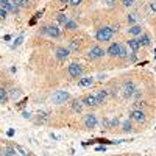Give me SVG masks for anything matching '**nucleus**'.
I'll list each match as a JSON object with an SVG mask.
<instances>
[{
	"label": "nucleus",
	"instance_id": "obj_19",
	"mask_svg": "<svg viewBox=\"0 0 156 156\" xmlns=\"http://www.w3.org/2000/svg\"><path fill=\"white\" fill-rule=\"evenodd\" d=\"M56 19H58V22H59L61 25H66V23L69 22V19H67V16H66V14H62V12H59V14L56 16Z\"/></svg>",
	"mask_w": 156,
	"mask_h": 156
},
{
	"label": "nucleus",
	"instance_id": "obj_23",
	"mask_svg": "<svg viewBox=\"0 0 156 156\" xmlns=\"http://www.w3.org/2000/svg\"><path fill=\"white\" fill-rule=\"evenodd\" d=\"M66 28H67V30H72V31H73V30H76V23H75L73 20H69V22L66 23Z\"/></svg>",
	"mask_w": 156,
	"mask_h": 156
},
{
	"label": "nucleus",
	"instance_id": "obj_24",
	"mask_svg": "<svg viewBox=\"0 0 156 156\" xmlns=\"http://www.w3.org/2000/svg\"><path fill=\"white\" fill-rule=\"evenodd\" d=\"M14 154H16V148H14V147H9V148H6L5 156H14Z\"/></svg>",
	"mask_w": 156,
	"mask_h": 156
},
{
	"label": "nucleus",
	"instance_id": "obj_9",
	"mask_svg": "<svg viewBox=\"0 0 156 156\" xmlns=\"http://www.w3.org/2000/svg\"><path fill=\"white\" fill-rule=\"evenodd\" d=\"M120 48H122L120 44H111L108 48V53L111 56H120Z\"/></svg>",
	"mask_w": 156,
	"mask_h": 156
},
{
	"label": "nucleus",
	"instance_id": "obj_26",
	"mask_svg": "<svg viewBox=\"0 0 156 156\" xmlns=\"http://www.w3.org/2000/svg\"><path fill=\"white\" fill-rule=\"evenodd\" d=\"M70 47L73 50H76L78 47H80V42H78V39H72V42H70Z\"/></svg>",
	"mask_w": 156,
	"mask_h": 156
},
{
	"label": "nucleus",
	"instance_id": "obj_6",
	"mask_svg": "<svg viewBox=\"0 0 156 156\" xmlns=\"http://www.w3.org/2000/svg\"><path fill=\"white\" fill-rule=\"evenodd\" d=\"M84 125H86V128H95V126H97V117H95L94 114L86 115V119H84Z\"/></svg>",
	"mask_w": 156,
	"mask_h": 156
},
{
	"label": "nucleus",
	"instance_id": "obj_25",
	"mask_svg": "<svg viewBox=\"0 0 156 156\" xmlns=\"http://www.w3.org/2000/svg\"><path fill=\"white\" fill-rule=\"evenodd\" d=\"M22 41H23V37H22V36H19V37L16 39V42H14V44H12L11 47H12V48H16V47H19V45L22 44Z\"/></svg>",
	"mask_w": 156,
	"mask_h": 156
},
{
	"label": "nucleus",
	"instance_id": "obj_5",
	"mask_svg": "<svg viewBox=\"0 0 156 156\" xmlns=\"http://www.w3.org/2000/svg\"><path fill=\"white\" fill-rule=\"evenodd\" d=\"M44 33H47V34L51 36V37H58V36L61 34L59 28L55 27V25H48V27H45V28H44Z\"/></svg>",
	"mask_w": 156,
	"mask_h": 156
},
{
	"label": "nucleus",
	"instance_id": "obj_1",
	"mask_svg": "<svg viewBox=\"0 0 156 156\" xmlns=\"http://www.w3.org/2000/svg\"><path fill=\"white\" fill-rule=\"evenodd\" d=\"M69 98H70V94L67 90H56V92L51 95V101H53L55 105H62V103H66Z\"/></svg>",
	"mask_w": 156,
	"mask_h": 156
},
{
	"label": "nucleus",
	"instance_id": "obj_8",
	"mask_svg": "<svg viewBox=\"0 0 156 156\" xmlns=\"http://www.w3.org/2000/svg\"><path fill=\"white\" fill-rule=\"evenodd\" d=\"M92 84H94V78H92V76L80 78V81H78V86H80V87H90Z\"/></svg>",
	"mask_w": 156,
	"mask_h": 156
},
{
	"label": "nucleus",
	"instance_id": "obj_33",
	"mask_svg": "<svg viewBox=\"0 0 156 156\" xmlns=\"http://www.w3.org/2000/svg\"><path fill=\"white\" fill-rule=\"evenodd\" d=\"M125 56H126V51H125V48L122 47V48H120V58H125Z\"/></svg>",
	"mask_w": 156,
	"mask_h": 156
},
{
	"label": "nucleus",
	"instance_id": "obj_2",
	"mask_svg": "<svg viewBox=\"0 0 156 156\" xmlns=\"http://www.w3.org/2000/svg\"><path fill=\"white\" fill-rule=\"evenodd\" d=\"M112 34H114V31H112V28L111 27H103V28H100L98 31H97V41H100V42H106V41H109V39L112 37Z\"/></svg>",
	"mask_w": 156,
	"mask_h": 156
},
{
	"label": "nucleus",
	"instance_id": "obj_36",
	"mask_svg": "<svg viewBox=\"0 0 156 156\" xmlns=\"http://www.w3.org/2000/svg\"><path fill=\"white\" fill-rule=\"evenodd\" d=\"M59 2H61V3H69L70 0H59Z\"/></svg>",
	"mask_w": 156,
	"mask_h": 156
},
{
	"label": "nucleus",
	"instance_id": "obj_14",
	"mask_svg": "<svg viewBox=\"0 0 156 156\" xmlns=\"http://www.w3.org/2000/svg\"><path fill=\"white\" fill-rule=\"evenodd\" d=\"M128 33H129V34H133V36H140L142 28L139 27V25H133L131 28H128Z\"/></svg>",
	"mask_w": 156,
	"mask_h": 156
},
{
	"label": "nucleus",
	"instance_id": "obj_15",
	"mask_svg": "<svg viewBox=\"0 0 156 156\" xmlns=\"http://www.w3.org/2000/svg\"><path fill=\"white\" fill-rule=\"evenodd\" d=\"M97 100H98V103H103V101H105L106 100V97H108V90H98V92H97Z\"/></svg>",
	"mask_w": 156,
	"mask_h": 156
},
{
	"label": "nucleus",
	"instance_id": "obj_13",
	"mask_svg": "<svg viewBox=\"0 0 156 156\" xmlns=\"http://www.w3.org/2000/svg\"><path fill=\"white\" fill-rule=\"evenodd\" d=\"M69 56V50L67 48H58L56 50V58L58 59H66Z\"/></svg>",
	"mask_w": 156,
	"mask_h": 156
},
{
	"label": "nucleus",
	"instance_id": "obj_29",
	"mask_svg": "<svg viewBox=\"0 0 156 156\" xmlns=\"http://www.w3.org/2000/svg\"><path fill=\"white\" fill-rule=\"evenodd\" d=\"M123 6H133L134 5V0H122Z\"/></svg>",
	"mask_w": 156,
	"mask_h": 156
},
{
	"label": "nucleus",
	"instance_id": "obj_17",
	"mask_svg": "<svg viewBox=\"0 0 156 156\" xmlns=\"http://www.w3.org/2000/svg\"><path fill=\"white\" fill-rule=\"evenodd\" d=\"M139 44H140V45H150V36H147V34H140V37H139Z\"/></svg>",
	"mask_w": 156,
	"mask_h": 156
},
{
	"label": "nucleus",
	"instance_id": "obj_21",
	"mask_svg": "<svg viewBox=\"0 0 156 156\" xmlns=\"http://www.w3.org/2000/svg\"><path fill=\"white\" fill-rule=\"evenodd\" d=\"M9 6H11L9 0H0V8H3V9L9 11Z\"/></svg>",
	"mask_w": 156,
	"mask_h": 156
},
{
	"label": "nucleus",
	"instance_id": "obj_20",
	"mask_svg": "<svg viewBox=\"0 0 156 156\" xmlns=\"http://www.w3.org/2000/svg\"><path fill=\"white\" fill-rule=\"evenodd\" d=\"M12 3H16L19 8H25V6H28V0H12Z\"/></svg>",
	"mask_w": 156,
	"mask_h": 156
},
{
	"label": "nucleus",
	"instance_id": "obj_34",
	"mask_svg": "<svg viewBox=\"0 0 156 156\" xmlns=\"http://www.w3.org/2000/svg\"><path fill=\"white\" fill-rule=\"evenodd\" d=\"M114 3H115V2H114V0H106V5H108V6H112Z\"/></svg>",
	"mask_w": 156,
	"mask_h": 156
},
{
	"label": "nucleus",
	"instance_id": "obj_4",
	"mask_svg": "<svg viewBox=\"0 0 156 156\" xmlns=\"http://www.w3.org/2000/svg\"><path fill=\"white\" fill-rule=\"evenodd\" d=\"M103 53H105V51H103V48H100V47H92L90 48V51H89V59H98V58H101L103 56Z\"/></svg>",
	"mask_w": 156,
	"mask_h": 156
},
{
	"label": "nucleus",
	"instance_id": "obj_27",
	"mask_svg": "<svg viewBox=\"0 0 156 156\" xmlns=\"http://www.w3.org/2000/svg\"><path fill=\"white\" fill-rule=\"evenodd\" d=\"M6 14H8V11H6V9H3V8H0V19L5 20V19H6Z\"/></svg>",
	"mask_w": 156,
	"mask_h": 156
},
{
	"label": "nucleus",
	"instance_id": "obj_11",
	"mask_svg": "<svg viewBox=\"0 0 156 156\" xmlns=\"http://www.w3.org/2000/svg\"><path fill=\"white\" fill-rule=\"evenodd\" d=\"M123 94H125L126 97H131V95L134 94V84H133L131 81H128V83L123 84Z\"/></svg>",
	"mask_w": 156,
	"mask_h": 156
},
{
	"label": "nucleus",
	"instance_id": "obj_35",
	"mask_svg": "<svg viewBox=\"0 0 156 156\" xmlns=\"http://www.w3.org/2000/svg\"><path fill=\"white\" fill-rule=\"evenodd\" d=\"M150 8H151V9H153V11L156 12V2H153V3L150 5Z\"/></svg>",
	"mask_w": 156,
	"mask_h": 156
},
{
	"label": "nucleus",
	"instance_id": "obj_10",
	"mask_svg": "<svg viewBox=\"0 0 156 156\" xmlns=\"http://www.w3.org/2000/svg\"><path fill=\"white\" fill-rule=\"evenodd\" d=\"M131 119L136 120V122H144L145 120V114H144V111H140V109H134L131 112Z\"/></svg>",
	"mask_w": 156,
	"mask_h": 156
},
{
	"label": "nucleus",
	"instance_id": "obj_31",
	"mask_svg": "<svg viewBox=\"0 0 156 156\" xmlns=\"http://www.w3.org/2000/svg\"><path fill=\"white\" fill-rule=\"evenodd\" d=\"M11 95L14 98H17L19 97V89H11Z\"/></svg>",
	"mask_w": 156,
	"mask_h": 156
},
{
	"label": "nucleus",
	"instance_id": "obj_3",
	"mask_svg": "<svg viewBox=\"0 0 156 156\" xmlns=\"http://www.w3.org/2000/svg\"><path fill=\"white\" fill-rule=\"evenodd\" d=\"M69 75L73 76V78H80L83 75V67L80 66V64H70L69 66Z\"/></svg>",
	"mask_w": 156,
	"mask_h": 156
},
{
	"label": "nucleus",
	"instance_id": "obj_16",
	"mask_svg": "<svg viewBox=\"0 0 156 156\" xmlns=\"http://www.w3.org/2000/svg\"><path fill=\"white\" fill-rule=\"evenodd\" d=\"M83 105H84L83 101H80V100H75V101L72 103V108H73V111L81 112V109H83Z\"/></svg>",
	"mask_w": 156,
	"mask_h": 156
},
{
	"label": "nucleus",
	"instance_id": "obj_22",
	"mask_svg": "<svg viewBox=\"0 0 156 156\" xmlns=\"http://www.w3.org/2000/svg\"><path fill=\"white\" fill-rule=\"evenodd\" d=\"M14 148H16V154H17V156H28V154H27V151H25L22 147H19V145H17V147H14Z\"/></svg>",
	"mask_w": 156,
	"mask_h": 156
},
{
	"label": "nucleus",
	"instance_id": "obj_32",
	"mask_svg": "<svg viewBox=\"0 0 156 156\" xmlns=\"http://www.w3.org/2000/svg\"><path fill=\"white\" fill-rule=\"evenodd\" d=\"M72 6H78V5H80L81 3V0H70V2H69Z\"/></svg>",
	"mask_w": 156,
	"mask_h": 156
},
{
	"label": "nucleus",
	"instance_id": "obj_12",
	"mask_svg": "<svg viewBox=\"0 0 156 156\" xmlns=\"http://www.w3.org/2000/svg\"><path fill=\"white\" fill-rule=\"evenodd\" d=\"M128 47L129 48H131L133 51H137L139 50V47H140V44H139V39H129V41H128Z\"/></svg>",
	"mask_w": 156,
	"mask_h": 156
},
{
	"label": "nucleus",
	"instance_id": "obj_30",
	"mask_svg": "<svg viewBox=\"0 0 156 156\" xmlns=\"http://www.w3.org/2000/svg\"><path fill=\"white\" fill-rule=\"evenodd\" d=\"M128 22H131V23H134L136 22V14H128Z\"/></svg>",
	"mask_w": 156,
	"mask_h": 156
},
{
	"label": "nucleus",
	"instance_id": "obj_18",
	"mask_svg": "<svg viewBox=\"0 0 156 156\" xmlns=\"http://www.w3.org/2000/svg\"><path fill=\"white\" fill-rule=\"evenodd\" d=\"M6 101H8V92L3 87H0V103H6Z\"/></svg>",
	"mask_w": 156,
	"mask_h": 156
},
{
	"label": "nucleus",
	"instance_id": "obj_28",
	"mask_svg": "<svg viewBox=\"0 0 156 156\" xmlns=\"http://www.w3.org/2000/svg\"><path fill=\"white\" fill-rule=\"evenodd\" d=\"M131 122H125L123 123V131H131Z\"/></svg>",
	"mask_w": 156,
	"mask_h": 156
},
{
	"label": "nucleus",
	"instance_id": "obj_7",
	"mask_svg": "<svg viewBox=\"0 0 156 156\" xmlns=\"http://www.w3.org/2000/svg\"><path fill=\"white\" fill-rule=\"evenodd\" d=\"M83 103H84L86 106L94 108V106H97V105H98V100H97V97H95V95H86V97H84V100H83Z\"/></svg>",
	"mask_w": 156,
	"mask_h": 156
}]
</instances>
